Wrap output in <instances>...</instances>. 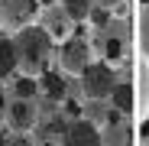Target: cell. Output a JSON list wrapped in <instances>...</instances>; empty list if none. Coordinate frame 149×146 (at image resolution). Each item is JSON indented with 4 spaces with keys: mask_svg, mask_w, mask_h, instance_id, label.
I'll return each mask as SVG.
<instances>
[{
    "mask_svg": "<svg viewBox=\"0 0 149 146\" xmlns=\"http://www.w3.org/2000/svg\"><path fill=\"white\" fill-rule=\"evenodd\" d=\"M13 52H16V71L39 78L49 68V62H52L55 39L49 36L39 23H29V26H23V29L13 33Z\"/></svg>",
    "mask_w": 149,
    "mask_h": 146,
    "instance_id": "1",
    "label": "cell"
},
{
    "mask_svg": "<svg viewBox=\"0 0 149 146\" xmlns=\"http://www.w3.org/2000/svg\"><path fill=\"white\" fill-rule=\"evenodd\" d=\"M113 88H117V68H113V62H91L81 71V91L88 97H94V101L110 97Z\"/></svg>",
    "mask_w": 149,
    "mask_h": 146,
    "instance_id": "2",
    "label": "cell"
},
{
    "mask_svg": "<svg viewBox=\"0 0 149 146\" xmlns=\"http://www.w3.org/2000/svg\"><path fill=\"white\" fill-rule=\"evenodd\" d=\"M58 62H62V68L68 71V75H81V71L94 62V49H91L88 36L71 33V36L62 42V49H58Z\"/></svg>",
    "mask_w": 149,
    "mask_h": 146,
    "instance_id": "3",
    "label": "cell"
},
{
    "mask_svg": "<svg viewBox=\"0 0 149 146\" xmlns=\"http://www.w3.org/2000/svg\"><path fill=\"white\" fill-rule=\"evenodd\" d=\"M62 146H104V136H101V130H97L94 120L74 117L62 130Z\"/></svg>",
    "mask_w": 149,
    "mask_h": 146,
    "instance_id": "4",
    "label": "cell"
},
{
    "mask_svg": "<svg viewBox=\"0 0 149 146\" xmlns=\"http://www.w3.org/2000/svg\"><path fill=\"white\" fill-rule=\"evenodd\" d=\"M7 127L13 133H29L36 124H39V107L36 101H26V97H13V101L7 104Z\"/></svg>",
    "mask_w": 149,
    "mask_h": 146,
    "instance_id": "5",
    "label": "cell"
},
{
    "mask_svg": "<svg viewBox=\"0 0 149 146\" xmlns=\"http://www.w3.org/2000/svg\"><path fill=\"white\" fill-rule=\"evenodd\" d=\"M36 13H39V3H36V0H0V26L23 29V26L33 23Z\"/></svg>",
    "mask_w": 149,
    "mask_h": 146,
    "instance_id": "6",
    "label": "cell"
},
{
    "mask_svg": "<svg viewBox=\"0 0 149 146\" xmlns=\"http://www.w3.org/2000/svg\"><path fill=\"white\" fill-rule=\"evenodd\" d=\"M39 26L52 36V39H58V42H65L74 29H71V20H68V13L62 10V7H49L45 13H42V23Z\"/></svg>",
    "mask_w": 149,
    "mask_h": 146,
    "instance_id": "7",
    "label": "cell"
},
{
    "mask_svg": "<svg viewBox=\"0 0 149 146\" xmlns=\"http://www.w3.org/2000/svg\"><path fill=\"white\" fill-rule=\"evenodd\" d=\"M110 107L120 114V117H130L136 110V97H133V85L127 81H117V88L110 91Z\"/></svg>",
    "mask_w": 149,
    "mask_h": 146,
    "instance_id": "8",
    "label": "cell"
},
{
    "mask_svg": "<svg viewBox=\"0 0 149 146\" xmlns=\"http://www.w3.org/2000/svg\"><path fill=\"white\" fill-rule=\"evenodd\" d=\"M39 91H42L45 97H52V101H65V97H68L65 78L58 75V71H52V68H45L42 75H39Z\"/></svg>",
    "mask_w": 149,
    "mask_h": 146,
    "instance_id": "9",
    "label": "cell"
},
{
    "mask_svg": "<svg viewBox=\"0 0 149 146\" xmlns=\"http://www.w3.org/2000/svg\"><path fill=\"white\" fill-rule=\"evenodd\" d=\"M16 71V52H13V39L0 36V81L10 78Z\"/></svg>",
    "mask_w": 149,
    "mask_h": 146,
    "instance_id": "10",
    "label": "cell"
},
{
    "mask_svg": "<svg viewBox=\"0 0 149 146\" xmlns=\"http://www.w3.org/2000/svg\"><path fill=\"white\" fill-rule=\"evenodd\" d=\"M58 7L68 13L71 23H84V20L91 16V10H94V0H62Z\"/></svg>",
    "mask_w": 149,
    "mask_h": 146,
    "instance_id": "11",
    "label": "cell"
},
{
    "mask_svg": "<svg viewBox=\"0 0 149 146\" xmlns=\"http://www.w3.org/2000/svg\"><path fill=\"white\" fill-rule=\"evenodd\" d=\"M36 94H39V78H33V75H19L16 78V97L36 101Z\"/></svg>",
    "mask_w": 149,
    "mask_h": 146,
    "instance_id": "12",
    "label": "cell"
},
{
    "mask_svg": "<svg viewBox=\"0 0 149 146\" xmlns=\"http://www.w3.org/2000/svg\"><path fill=\"white\" fill-rule=\"evenodd\" d=\"M139 49H143V55L149 59V13L139 10Z\"/></svg>",
    "mask_w": 149,
    "mask_h": 146,
    "instance_id": "13",
    "label": "cell"
},
{
    "mask_svg": "<svg viewBox=\"0 0 149 146\" xmlns=\"http://www.w3.org/2000/svg\"><path fill=\"white\" fill-rule=\"evenodd\" d=\"M88 20L94 23V26H101V29H104V26H110V10H107V7H94Z\"/></svg>",
    "mask_w": 149,
    "mask_h": 146,
    "instance_id": "14",
    "label": "cell"
},
{
    "mask_svg": "<svg viewBox=\"0 0 149 146\" xmlns=\"http://www.w3.org/2000/svg\"><path fill=\"white\" fill-rule=\"evenodd\" d=\"M7 114V91H3V81H0V117Z\"/></svg>",
    "mask_w": 149,
    "mask_h": 146,
    "instance_id": "15",
    "label": "cell"
},
{
    "mask_svg": "<svg viewBox=\"0 0 149 146\" xmlns=\"http://www.w3.org/2000/svg\"><path fill=\"white\" fill-rule=\"evenodd\" d=\"M0 146H7V133L3 130H0Z\"/></svg>",
    "mask_w": 149,
    "mask_h": 146,
    "instance_id": "16",
    "label": "cell"
},
{
    "mask_svg": "<svg viewBox=\"0 0 149 146\" xmlns=\"http://www.w3.org/2000/svg\"><path fill=\"white\" fill-rule=\"evenodd\" d=\"M143 10H146V13H149V0H143Z\"/></svg>",
    "mask_w": 149,
    "mask_h": 146,
    "instance_id": "17",
    "label": "cell"
},
{
    "mask_svg": "<svg viewBox=\"0 0 149 146\" xmlns=\"http://www.w3.org/2000/svg\"><path fill=\"white\" fill-rule=\"evenodd\" d=\"M104 3H120V0H104Z\"/></svg>",
    "mask_w": 149,
    "mask_h": 146,
    "instance_id": "18",
    "label": "cell"
},
{
    "mask_svg": "<svg viewBox=\"0 0 149 146\" xmlns=\"http://www.w3.org/2000/svg\"><path fill=\"white\" fill-rule=\"evenodd\" d=\"M42 146H55V143H42Z\"/></svg>",
    "mask_w": 149,
    "mask_h": 146,
    "instance_id": "19",
    "label": "cell"
}]
</instances>
